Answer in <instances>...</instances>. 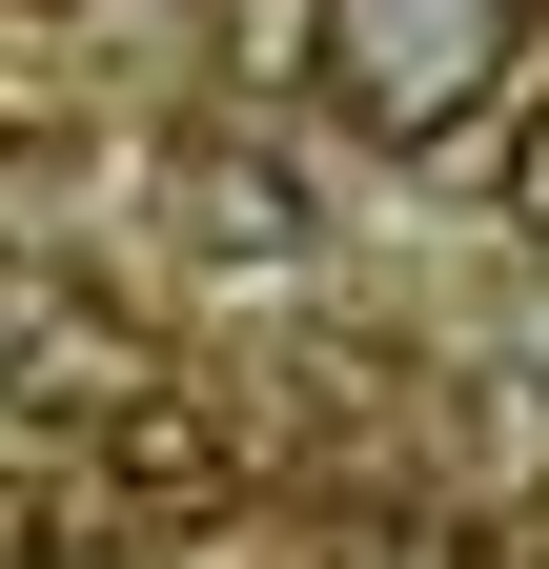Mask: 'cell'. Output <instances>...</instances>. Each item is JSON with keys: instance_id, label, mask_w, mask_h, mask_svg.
I'll list each match as a JSON object with an SVG mask.
<instances>
[{"instance_id": "obj_7", "label": "cell", "mask_w": 549, "mask_h": 569, "mask_svg": "<svg viewBox=\"0 0 549 569\" xmlns=\"http://www.w3.org/2000/svg\"><path fill=\"white\" fill-rule=\"evenodd\" d=\"M529 61H549V0H529Z\"/></svg>"}, {"instance_id": "obj_6", "label": "cell", "mask_w": 549, "mask_h": 569, "mask_svg": "<svg viewBox=\"0 0 549 569\" xmlns=\"http://www.w3.org/2000/svg\"><path fill=\"white\" fill-rule=\"evenodd\" d=\"M448 569H529V549H509V529H468V549H448Z\"/></svg>"}, {"instance_id": "obj_3", "label": "cell", "mask_w": 549, "mask_h": 569, "mask_svg": "<svg viewBox=\"0 0 549 569\" xmlns=\"http://www.w3.org/2000/svg\"><path fill=\"white\" fill-rule=\"evenodd\" d=\"M163 183H183V244L203 264H306V163H286V142H224V122H203Z\"/></svg>"}, {"instance_id": "obj_4", "label": "cell", "mask_w": 549, "mask_h": 569, "mask_svg": "<svg viewBox=\"0 0 549 569\" xmlns=\"http://www.w3.org/2000/svg\"><path fill=\"white\" fill-rule=\"evenodd\" d=\"M41 569H143V549H122V509H82V488H61V529H41Z\"/></svg>"}, {"instance_id": "obj_5", "label": "cell", "mask_w": 549, "mask_h": 569, "mask_svg": "<svg viewBox=\"0 0 549 569\" xmlns=\"http://www.w3.org/2000/svg\"><path fill=\"white\" fill-rule=\"evenodd\" d=\"M509 224H529V244H549V122H529V142H509Z\"/></svg>"}, {"instance_id": "obj_1", "label": "cell", "mask_w": 549, "mask_h": 569, "mask_svg": "<svg viewBox=\"0 0 549 569\" xmlns=\"http://www.w3.org/2000/svg\"><path fill=\"white\" fill-rule=\"evenodd\" d=\"M509 41H529V0H326V21H306V82L347 102L387 163H428V142L509 82Z\"/></svg>"}, {"instance_id": "obj_2", "label": "cell", "mask_w": 549, "mask_h": 569, "mask_svg": "<svg viewBox=\"0 0 549 569\" xmlns=\"http://www.w3.org/2000/svg\"><path fill=\"white\" fill-rule=\"evenodd\" d=\"M61 488H82V509H143V529H183V509H224V488H244V427L224 407H203V387H102L82 407V468H61Z\"/></svg>"}]
</instances>
